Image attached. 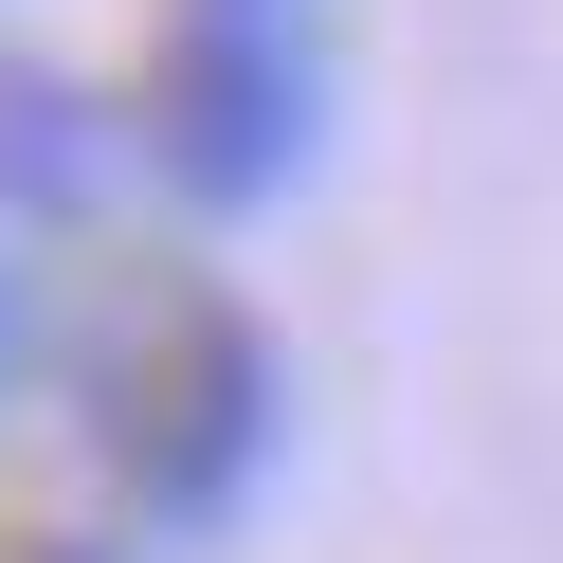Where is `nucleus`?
<instances>
[{"instance_id": "1", "label": "nucleus", "mask_w": 563, "mask_h": 563, "mask_svg": "<svg viewBox=\"0 0 563 563\" xmlns=\"http://www.w3.org/2000/svg\"><path fill=\"white\" fill-rule=\"evenodd\" d=\"M309 0H183L146 55V164L200 200V219H255V200H291L309 164Z\"/></svg>"}, {"instance_id": "2", "label": "nucleus", "mask_w": 563, "mask_h": 563, "mask_svg": "<svg viewBox=\"0 0 563 563\" xmlns=\"http://www.w3.org/2000/svg\"><path fill=\"white\" fill-rule=\"evenodd\" d=\"M273 418H291V382H273V345L236 328V309H183V328L128 364L110 400V473L146 490V527H219L236 490H255Z\"/></svg>"}, {"instance_id": "3", "label": "nucleus", "mask_w": 563, "mask_h": 563, "mask_svg": "<svg viewBox=\"0 0 563 563\" xmlns=\"http://www.w3.org/2000/svg\"><path fill=\"white\" fill-rule=\"evenodd\" d=\"M19 345H37V291H19V236H0V400H19Z\"/></svg>"}]
</instances>
